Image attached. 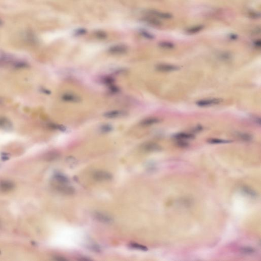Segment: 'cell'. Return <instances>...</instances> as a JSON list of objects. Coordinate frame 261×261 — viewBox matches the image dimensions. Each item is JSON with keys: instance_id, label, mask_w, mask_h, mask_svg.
Instances as JSON below:
<instances>
[{"instance_id": "obj_1", "label": "cell", "mask_w": 261, "mask_h": 261, "mask_svg": "<svg viewBox=\"0 0 261 261\" xmlns=\"http://www.w3.org/2000/svg\"><path fill=\"white\" fill-rule=\"evenodd\" d=\"M128 51L127 46L124 45H116L109 48L108 51L110 54L114 55L124 54Z\"/></svg>"}, {"instance_id": "obj_2", "label": "cell", "mask_w": 261, "mask_h": 261, "mask_svg": "<svg viewBox=\"0 0 261 261\" xmlns=\"http://www.w3.org/2000/svg\"><path fill=\"white\" fill-rule=\"evenodd\" d=\"M93 178L98 181H106L111 180L112 175L109 172L105 171H96L93 174Z\"/></svg>"}, {"instance_id": "obj_3", "label": "cell", "mask_w": 261, "mask_h": 261, "mask_svg": "<svg viewBox=\"0 0 261 261\" xmlns=\"http://www.w3.org/2000/svg\"><path fill=\"white\" fill-rule=\"evenodd\" d=\"M141 149L146 152H154L160 150L161 147L156 143L153 142H146L142 144Z\"/></svg>"}, {"instance_id": "obj_4", "label": "cell", "mask_w": 261, "mask_h": 261, "mask_svg": "<svg viewBox=\"0 0 261 261\" xmlns=\"http://www.w3.org/2000/svg\"><path fill=\"white\" fill-rule=\"evenodd\" d=\"M127 113L124 110H112L108 111L103 114L104 118L109 119L116 118H122L127 115Z\"/></svg>"}, {"instance_id": "obj_5", "label": "cell", "mask_w": 261, "mask_h": 261, "mask_svg": "<svg viewBox=\"0 0 261 261\" xmlns=\"http://www.w3.org/2000/svg\"><path fill=\"white\" fill-rule=\"evenodd\" d=\"M94 217L98 222L105 224H110L113 222V218L110 216L102 212H96L94 214Z\"/></svg>"}, {"instance_id": "obj_6", "label": "cell", "mask_w": 261, "mask_h": 261, "mask_svg": "<svg viewBox=\"0 0 261 261\" xmlns=\"http://www.w3.org/2000/svg\"><path fill=\"white\" fill-rule=\"evenodd\" d=\"M222 101V99L217 98L209 99H202L197 102V106L200 107H208L218 105Z\"/></svg>"}, {"instance_id": "obj_7", "label": "cell", "mask_w": 261, "mask_h": 261, "mask_svg": "<svg viewBox=\"0 0 261 261\" xmlns=\"http://www.w3.org/2000/svg\"><path fill=\"white\" fill-rule=\"evenodd\" d=\"M156 69L158 71L167 73V72H172V71H177L180 69L178 66L174 65L166 64H161L157 65L156 66Z\"/></svg>"}, {"instance_id": "obj_8", "label": "cell", "mask_w": 261, "mask_h": 261, "mask_svg": "<svg viewBox=\"0 0 261 261\" xmlns=\"http://www.w3.org/2000/svg\"><path fill=\"white\" fill-rule=\"evenodd\" d=\"M61 99L67 102L75 103L80 102L81 101V98L79 96L73 93H65L61 96Z\"/></svg>"}, {"instance_id": "obj_9", "label": "cell", "mask_w": 261, "mask_h": 261, "mask_svg": "<svg viewBox=\"0 0 261 261\" xmlns=\"http://www.w3.org/2000/svg\"><path fill=\"white\" fill-rule=\"evenodd\" d=\"M148 13L150 15L154 16V17H159V18H164V19H170L172 18V15L169 13L163 12L159 11L157 10H150L148 11Z\"/></svg>"}, {"instance_id": "obj_10", "label": "cell", "mask_w": 261, "mask_h": 261, "mask_svg": "<svg viewBox=\"0 0 261 261\" xmlns=\"http://www.w3.org/2000/svg\"><path fill=\"white\" fill-rule=\"evenodd\" d=\"M14 188V184L9 181H2L0 182V191L9 192Z\"/></svg>"}, {"instance_id": "obj_11", "label": "cell", "mask_w": 261, "mask_h": 261, "mask_svg": "<svg viewBox=\"0 0 261 261\" xmlns=\"http://www.w3.org/2000/svg\"><path fill=\"white\" fill-rule=\"evenodd\" d=\"M160 122V119L157 118H146L141 121L140 124L143 127H149L157 124Z\"/></svg>"}, {"instance_id": "obj_12", "label": "cell", "mask_w": 261, "mask_h": 261, "mask_svg": "<svg viewBox=\"0 0 261 261\" xmlns=\"http://www.w3.org/2000/svg\"><path fill=\"white\" fill-rule=\"evenodd\" d=\"M57 189L60 192L65 193L66 194H73L74 193V189L71 186H68L66 184H59L57 186Z\"/></svg>"}, {"instance_id": "obj_13", "label": "cell", "mask_w": 261, "mask_h": 261, "mask_svg": "<svg viewBox=\"0 0 261 261\" xmlns=\"http://www.w3.org/2000/svg\"><path fill=\"white\" fill-rule=\"evenodd\" d=\"M54 178L59 184H68L70 182L69 179L62 174H56L54 176Z\"/></svg>"}, {"instance_id": "obj_14", "label": "cell", "mask_w": 261, "mask_h": 261, "mask_svg": "<svg viewBox=\"0 0 261 261\" xmlns=\"http://www.w3.org/2000/svg\"><path fill=\"white\" fill-rule=\"evenodd\" d=\"M142 21L152 26L159 27L161 25V23L159 20L152 17H144L142 19Z\"/></svg>"}, {"instance_id": "obj_15", "label": "cell", "mask_w": 261, "mask_h": 261, "mask_svg": "<svg viewBox=\"0 0 261 261\" xmlns=\"http://www.w3.org/2000/svg\"><path fill=\"white\" fill-rule=\"evenodd\" d=\"M175 139H178V140H185L187 139H193L194 138V136L190 133H180L176 134L175 136Z\"/></svg>"}, {"instance_id": "obj_16", "label": "cell", "mask_w": 261, "mask_h": 261, "mask_svg": "<svg viewBox=\"0 0 261 261\" xmlns=\"http://www.w3.org/2000/svg\"><path fill=\"white\" fill-rule=\"evenodd\" d=\"M203 29V25H197V26H193L188 28L186 30V32L190 34H193L201 31Z\"/></svg>"}, {"instance_id": "obj_17", "label": "cell", "mask_w": 261, "mask_h": 261, "mask_svg": "<svg viewBox=\"0 0 261 261\" xmlns=\"http://www.w3.org/2000/svg\"><path fill=\"white\" fill-rule=\"evenodd\" d=\"M159 46L161 48L166 50H171L175 48V45L173 43L168 42H161L159 43Z\"/></svg>"}, {"instance_id": "obj_18", "label": "cell", "mask_w": 261, "mask_h": 261, "mask_svg": "<svg viewBox=\"0 0 261 261\" xmlns=\"http://www.w3.org/2000/svg\"><path fill=\"white\" fill-rule=\"evenodd\" d=\"M208 142L211 144H223L228 143L232 142V141L226 140L223 139H216V138H211L208 140Z\"/></svg>"}, {"instance_id": "obj_19", "label": "cell", "mask_w": 261, "mask_h": 261, "mask_svg": "<svg viewBox=\"0 0 261 261\" xmlns=\"http://www.w3.org/2000/svg\"><path fill=\"white\" fill-rule=\"evenodd\" d=\"M113 130V127L110 124H104L99 128V132L102 133H108L110 132Z\"/></svg>"}, {"instance_id": "obj_20", "label": "cell", "mask_w": 261, "mask_h": 261, "mask_svg": "<svg viewBox=\"0 0 261 261\" xmlns=\"http://www.w3.org/2000/svg\"><path fill=\"white\" fill-rule=\"evenodd\" d=\"M102 83H104L105 85H109V86H111L113 84L114 82H115L114 79L111 77H104L102 79Z\"/></svg>"}, {"instance_id": "obj_21", "label": "cell", "mask_w": 261, "mask_h": 261, "mask_svg": "<svg viewBox=\"0 0 261 261\" xmlns=\"http://www.w3.org/2000/svg\"><path fill=\"white\" fill-rule=\"evenodd\" d=\"M130 246L132 248H135L136 250H143V251H146L147 250V247L146 246H143L142 245L139 244L137 243H131L130 244Z\"/></svg>"}, {"instance_id": "obj_22", "label": "cell", "mask_w": 261, "mask_h": 261, "mask_svg": "<svg viewBox=\"0 0 261 261\" xmlns=\"http://www.w3.org/2000/svg\"><path fill=\"white\" fill-rule=\"evenodd\" d=\"M140 33L142 36L146 38V39H153L154 38V35H152L149 32H148L144 31V30L141 31Z\"/></svg>"}, {"instance_id": "obj_23", "label": "cell", "mask_w": 261, "mask_h": 261, "mask_svg": "<svg viewBox=\"0 0 261 261\" xmlns=\"http://www.w3.org/2000/svg\"><path fill=\"white\" fill-rule=\"evenodd\" d=\"M242 253L245 254H253L255 252V250L253 248L249 247H243L241 249Z\"/></svg>"}, {"instance_id": "obj_24", "label": "cell", "mask_w": 261, "mask_h": 261, "mask_svg": "<svg viewBox=\"0 0 261 261\" xmlns=\"http://www.w3.org/2000/svg\"><path fill=\"white\" fill-rule=\"evenodd\" d=\"M52 127L53 128V129L62 131V132H65L67 130L66 127L65 126H63V125H61V124H52Z\"/></svg>"}, {"instance_id": "obj_25", "label": "cell", "mask_w": 261, "mask_h": 261, "mask_svg": "<svg viewBox=\"0 0 261 261\" xmlns=\"http://www.w3.org/2000/svg\"><path fill=\"white\" fill-rule=\"evenodd\" d=\"M239 137L241 138L243 140L246 141H249L252 139V136L248 134H245V133L240 134Z\"/></svg>"}, {"instance_id": "obj_26", "label": "cell", "mask_w": 261, "mask_h": 261, "mask_svg": "<svg viewBox=\"0 0 261 261\" xmlns=\"http://www.w3.org/2000/svg\"><path fill=\"white\" fill-rule=\"evenodd\" d=\"M249 17L252 18L258 19V18L260 17L261 15H260V13L259 12L251 11L249 12Z\"/></svg>"}, {"instance_id": "obj_27", "label": "cell", "mask_w": 261, "mask_h": 261, "mask_svg": "<svg viewBox=\"0 0 261 261\" xmlns=\"http://www.w3.org/2000/svg\"><path fill=\"white\" fill-rule=\"evenodd\" d=\"M96 36L98 38H100V39H105L107 37V34L104 32L102 31H97L96 33Z\"/></svg>"}, {"instance_id": "obj_28", "label": "cell", "mask_w": 261, "mask_h": 261, "mask_svg": "<svg viewBox=\"0 0 261 261\" xmlns=\"http://www.w3.org/2000/svg\"><path fill=\"white\" fill-rule=\"evenodd\" d=\"M86 33V30L85 29L80 28L78 29L77 30H76L75 31V35L77 36H80V35H82L85 34Z\"/></svg>"}, {"instance_id": "obj_29", "label": "cell", "mask_w": 261, "mask_h": 261, "mask_svg": "<svg viewBox=\"0 0 261 261\" xmlns=\"http://www.w3.org/2000/svg\"><path fill=\"white\" fill-rule=\"evenodd\" d=\"M109 90H110V91L111 93H118L120 91V89H119V88L117 87V86H114L113 85H112L111 86H110Z\"/></svg>"}, {"instance_id": "obj_30", "label": "cell", "mask_w": 261, "mask_h": 261, "mask_svg": "<svg viewBox=\"0 0 261 261\" xmlns=\"http://www.w3.org/2000/svg\"><path fill=\"white\" fill-rule=\"evenodd\" d=\"M243 191L245 193H246L248 195H250L252 197H255L256 195V193H255V192L253 191V190L250 189L244 188Z\"/></svg>"}, {"instance_id": "obj_31", "label": "cell", "mask_w": 261, "mask_h": 261, "mask_svg": "<svg viewBox=\"0 0 261 261\" xmlns=\"http://www.w3.org/2000/svg\"><path fill=\"white\" fill-rule=\"evenodd\" d=\"M253 46L256 48H259H259H261V40L259 39L255 40V42H253Z\"/></svg>"}, {"instance_id": "obj_32", "label": "cell", "mask_w": 261, "mask_h": 261, "mask_svg": "<svg viewBox=\"0 0 261 261\" xmlns=\"http://www.w3.org/2000/svg\"><path fill=\"white\" fill-rule=\"evenodd\" d=\"M253 34H259L261 33V29H260V27H257L255 29L254 31H253Z\"/></svg>"}, {"instance_id": "obj_33", "label": "cell", "mask_w": 261, "mask_h": 261, "mask_svg": "<svg viewBox=\"0 0 261 261\" xmlns=\"http://www.w3.org/2000/svg\"><path fill=\"white\" fill-rule=\"evenodd\" d=\"M236 35H235V34H231V35L230 36V38H231V39H237Z\"/></svg>"}, {"instance_id": "obj_34", "label": "cell", "mask_w": 261, "mask_h": 261, "mask_svg": "<svg viewBox=\"0 0 261 261\" xmlns=\"http://www.w3.org/2000/svg\"><path fill=\"white\" fill-rule=\"evenodd\" d=\"M2 21H1V20H0V26H1V25H2Z\"/></svg>"}]
</instances>
